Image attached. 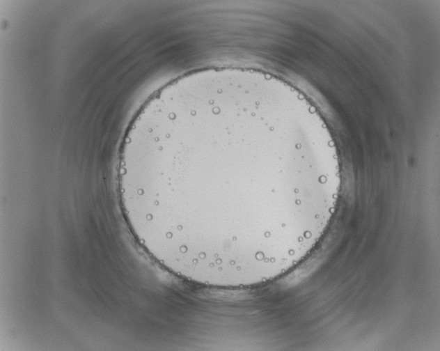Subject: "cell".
Instances as JSON below:
<instances>
[{
    "instance_id": "1",
    "label": "cell",
    "mask_w": 440,
    "mask_h": 351,
    "mask_svg": "<svg viewBox=\"0 0 440 351\" xmlns=\"http://www.w3.org/2000/svg\"><path fill=\"white\" fill-rule=\"evenodd\" d=\"M255 135L217 130L155 147L139 173L147 203L207 224H226L278 205L249 180Z\"/></svg>"
}]
</instances>
